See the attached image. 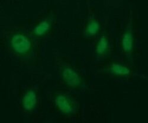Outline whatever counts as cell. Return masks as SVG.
<instances>
[{"label":"cell","mask_w":148,"mask_h":123,"mask_svg":"<svg viewBox=\"0 0 148 123\" xmlns=\"http://www.w3.org/2000/svg\"><path fill=\"white\" fill-rule=\"evenodd\" d=\"M11 45L14 51L22 54L30 50L31 43L28 38L24 35L16 34L12 36Z\"/></svg>","instance_id":"6da1fadb"},{"label":"cell","mask_w":148,"mask_h":123,"mask_svg":"<svg viewBox=\"0 0 148 123\" xmlns=\"http://www.w3.org/2000/svg\"><path fill=\"white\" fill-rule=\"evenodd\" d=\"M62 77L65 82L71 87H77L80 84L78 74L71 68H65L63 70Z\"/></svg>","instance_id":"7a4b0ae2"},{"label":"cell","mask_w":148,"mask_h":123,"mask_svg":"<svg viewBox=\"0 0 148 123\" xmlns=\"http://www.w3.org/2000/svg\"><path fill=\"white\" fill-rule=\"evenodd\" d=\"M55 103L57 107L62 112L70 113L72 112V107L69 101L65 95H58L55 99Z\"/></svg>","instance_id":"3957f363"},{"label":"cell","mask_w":148,"mask_h":123,"mask_svg":"<svg viewBox=\"0 0 148 123\" xmlns=\"http://www.w3.org/2000/svg\"><path fill=\"white\" fill-rule=\"evenodd\" d=\"M36 94L33 90L29 91L23 98V106L26 110L32 109L36 103Z\"/></svg>","instance_id":"277c9868"},{"label":"cell","mask_w":148,"mask_h":123,"mask_svg":"<svg viewBox=\"0 0 148 123\" xmlns=\"http://www.w3.org/2000/svg\"><path fill=\"white\" fill-rule=\"evenodd\" d=\"M122 46L126 52H130L133 47V37L129 32H126L122 39Z\"/></svg>","instance_id":"5b68a950"},{"label":"cell","mask_w":148,"mask_h":123,"mask_svg":"<svg viewBox=\"0 0 148 123\" xmlns=\"http://www.w3.org/2000/svg\"><path fill=\"white\" fill-rule=\"evenodd\" d=\"M111 70L115 74L120 76L127 75L130 73V70L128 69V68L118 64H113L112 67H111Z\"/></svg>","instance_id":"8992f818"},{"label":"cell","mask_w":148,"mask_h":123,"mask_svg":"<svg viewBox=\"0 0 148 123\" xmlns=\"http://www.w3.org/2000/svg\"><path fill=\"white\" fill-rule=\"evenodd\" d=\"M50 28V23L47 21H43L39 24L34 28V32L38 35H42L45 34Z\"/></svg>","instance_id":"52a82bcc"},{"label":"cell","mask_w":148,"mask_h":123,"mask_svg":"<svg viewBox=\"0 0 148 123\" xmlns=\"http://www.w3.org/2000/svg\"><path fill=\"white\" fill-rule=\"evenodd\" d=\"M107 47H108L107 40L106 39V37H104V36H103V37H101L99 40L97 44V48H96L97 52L98 54H102L106 52V51L107 49Z\"/></svg>","instance_id":"ba28073f"},{"label":"cell","mask_w":148,"mask_h":123,"mask_svg":"<svg viewBox=\"0 0 148 123\" xmlns=\"http://www.w3.org/2000/svg\"><path fill=\"white\" fill-rule=\"evenodd\" d=\"M99 23L96 21H92L88 24L87 27V32L90 35H94L99 30Z\"/></svg>","instance_id":"9c48e42d"}]
</instances>
